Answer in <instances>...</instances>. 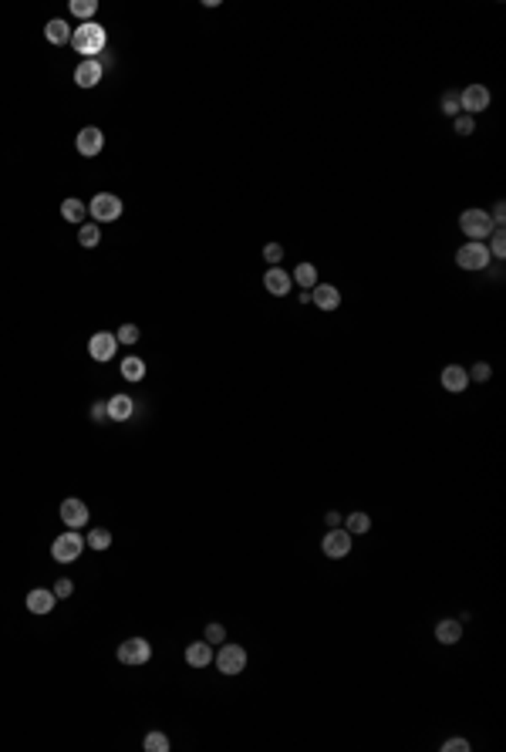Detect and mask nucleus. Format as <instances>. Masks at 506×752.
<instances>
[{"label": "nucleus", "mask_w": 506, "mask_h": 752, "mask_svg": "<svg viewBox=\"0 0 506 752\" xmlns=\"http://www.w3.org/2000/svg\"><path fill=\"white\" fill-rule=\"evenodd\" d=\"M98 81H101V64L98 61H88V58H85V61L74 68V85H78V88H95Z\"/></svg>", "instance_id": "14"}, {"label": "nucleus", "mask_w": 506, "mask_h": 752, "mask_svg": "<svg viewBox=\"0 0 506 752\" xmlns=\"http://www.w3.org/2000/svg\"><path fill=\"white\" fill-rule=\"evenodd\" d=\"M95 10H98L95 0H71V14L74 17H92Z\"/></svg>", "instance_id": "29"}, {"label": "nucleus", "mask_w": 506, "mask_h": 752, "mask_svg": "<svg viewBox=\"0 0 506 752\" xmlns=\"http://www.w3.org/2000/svg\"><path fill=\"white\" fill-rule=\"evenodd\" d=\"M71 591H74V584H71V580H68V577H64V580H58V584H54V597H58V600H61V597H71Z\"/></svg>", "instance_id": "36"}, {"label": "nucleus", "mask_w": 506, "mask_h": 752, "mask_svg": "<svg viewBox=\"0 0 506 752\" xmlns=\"http://www.w3.org/2000/svg\"><path fill=\"white\" fill-rule=\"evenodd\" d=\"M311 301H314L321 311H334L338 304H341V294H338V287H331V283H321L311 290Z\"/></svg>", "instance_id": "15"}, {"label": "nucleus", "mask_w": 506, "mask_h": 752, "mask_svg": "<svg viewBox=\"0 0 506 752\" xmlns=\"http://www.w3.org/2000/svg\"><path fill=\"white\" fill-rule=\"evenodd\" d=\"M459 108H463V105H459V94L456 92H449L443 98V112L445 115H452V119H456V115H459Z\"/></svg>", "instance_id": "32"}, {"label": "nucleus", "mask_w": 506, "mask_h": 752, "mask_svg": "<svg viewBox=\"0 0 506 752\" xmlns=\"http://www.w3.org/2000/svg\"><path fill=\"white\" fill-rule=\"evenodd\" d=\"M216 668H220L223 675H240V671L247 668V651H243L240 644H226V648H220V655H216Z\"/></svg>", "instance_id": "8"}, {"label": "nucleus", "mask_w": 506, "mask_h": 752, "mask_svg": "<svg viewBox=\"0 0 506 752\" xmlns=\"http://www.w3.org/2000/svg\"><path fill=\"white\" fill-rule=\"evenodd\" d=\"M85 543H88L92 550H108V547H112V533L108 530H92Z\"/></svg>", "instance_id": "28"}, {"label": "nucleus", "mask_w": 506, "mask_h": 752, "mask_svg": "<svg viewBox=\"0 0 506 752\" xmlns=\"http://www.w3.org/2000/svg\"><path fill=\"white\" fill-rule=\"evenodd\" d=\"M321 550H324L327 557H334V560L348 557L351 553V533L341 530V527H331V530L324 533V540H321Z\"/></svg>", "instance_id": "6"}, {"label": "nucleus", "mask_w": 506, "mask_h": 752, "mask_svg": "<svg viewBox=\"0 0 506 752\" xmlns=\"http://www.w3.org/2000/svg\"><path fill=\"white\" fill-rule=\"evenodd\" d=\"M81 550H85V540H81V533H64L54 540V547H51V557L58 560V564H74L78 557H81Z\"/></svg>", "instance_id": "3"}, {"label": "nucleus", "mask_w": 506, "mask_h": 752, "mask_svg": "<svg viewBox=\"0 0 506 752\" xmlns=\"http://www.w3.org/2000/svg\"><path fill=\"white\" fill-rule=\"evenodd\" d=\"M54 591H44V587H37V591H31L28 594V611L31 614H48V611H54Z\"/></svg>", "instance_id": "16"}, {"label": "nucleus", "mask_w": 506, "mask_h": 752, "mask_svg": "<svg viewBox=\"0 0 506 752\" xmlns=\"http://www.w3.org/2000/svg\"><path fill=\"white\" fill-rule=\"evenodd\" d=\"M98 240H101V233H98L95 223H81V230H78V243H81L85 250H92V247H98Z\"/></svg>", "instance_id": "25"}, {"label": "nucleus", "mask_w": 506, "mask_h": 752, "mask_svg": "<svg viewBox=\"0 0 506 752\" xmlns=\"http://www.w3.org/2000/svg\"><path fill=\"white\" fill-rule=\"evenodd\" d=\"M105 28L101 24H92V21H85L81 28H74L71 31V48L78 51V54H88V61H92V54H101L105 51Z\"/></svg>", "instance_id": "1"}, {"label": "nucleus", "mask_w": 506, "mask_h": 752, "mask_svg": "<svg viewBox=\"0 0 506 752\" xmlns=\"http://www.w3.org/2000/svg\"><path fill=\"white\" fill-rule=\"evenodd\" d=\"M74 145H78V152H81V156H98V152H101V145H105V139H101V132H98L95 125H88V128H81V132H78Z\"/></svg>", "instance_id": "12"}, {"label": "nucleus", "mask_w": 506, "mask_h": 752, "mask_svg": "<svg viewBox=\"0 0 506 752\" xmlns=\"http://www.w3.org/2000/svg\"><path fill=\"white\" fill-rule=\"evenodd\" d=\"M489 375H493V372H489V365H476L469 381H489Z\"/></svg>", "instance_id": "37"}, {"label": "nucleus", "mask_w": 506, "mask_h": 752, "mask_svg": "<svg viewBox=\"0 0 506 752\" xmlns=\"http://www.w3.org/2000/svg\"><path fill=\"white\" fill-rule=\"evenodd\" d=\"M44 37H48L51 44H68V41H71V28H68L64 21H48Z\"/></svg>", "instance_id": "22"}, {"label": "nucleus", "mask_w": 506, "mask_h": 752, "mask_svg": "<svg viewBox=\"0 0 506 752\" xmlns=\"http://www.w3.org/2000/svg\"><path fill=\"white\" fill-rule=\"evenodd\" d=\"M88 213H92L98 223H115L122 216V199H119V196H108V192H98L95 199L88 203Z\"/></svg>", "instance_id": "4"}, {"label": "nucleus", "mask_w": 506, "mask_h": 752, "mask_svg": "<svg viewBox=\"0 0 506 752\" xmlns=\"http://www.w3.org/2000/svg\"><path fill=\"white\" fill-rule=\"evenodd\" d=\"M223 638H226L223 624H210V627H206V641H210V644H220Z\"/></svg>", "instance_id": "35"}, {"label": "nucleus", "mask_w": 506, "mask_h": 752, "mask_svg": "<svg viewBox=\"0 0 506 752\" xmlns=\"http://www.w3.org/2000/svg\"><path fill=\"white\" fill-rule=\"evenodd\" d=\"M186 661H190L192 668H206V664L213 661V648H210V641H192L190 648H186Z\"/></svg>", "instance_id": "18"}, {"label": "nucleus", "mask_w": 506, "mask_h": 752, "mask_svg": "<svg viewBox=\"0 0 506 752\" xmlns=\"http://www.w3.org/2000/svg\"><path fill=\"white\" fill-rule=\"evenodd\" d=\"M132 411H135V402H132L128 395H112V398H108V418L125 422V418H132Z\"/></svg>", "instance_id": "19"}, {"label": "nucleus", "mask_w": 506, "mask_h": 752, "mask_svg": "<svg viewBox=\"0 0 506 752\" xmlns=\"http://www.w3.org/2000/svg\"><path fill=\"white\" fill-rule=\"evenodd\" d=\"M115 347H119V338H115V334L98 331V334H92V341H88V354H92L95 361H112V358H115Z\"/></svg>", "instance_id": "9"}, {"label": "nucleus", "mask_w": 506, "mask_h": 752, "mask_svg": "<svg viewBox=\"0 0 506 752\" xmlns=\"http://www.w3.org/2000/svg\"><path fill=\"white\" fill-rule=\"evenodd\" d=\"M263 287H267L274 297H287V294H290V287H294V281H290V274H287V270L270 267V270L263 274Z\"/></svg>", "instance_id": "13"}, {"label": "nucleus", "mask_w": 506, "mask_h": 752, "mask_svg": "<svg viewBox=\"0 0 506 752\" xmlns=\"http://www.w3.org/2000/svg\"><path fill=\"white\" fill-rule=\"evenodd\" d=\"M327 527H341V513H327Z\"/></svg>", "instance_id": "40"}, {"label": "nucleus", "mask_w": 506, "mask_h": 752, "mask_svg": "<svg viewBox=\"0 0 506 752\" xmlns=\"http://www.w3.org/2000/svg\"><path fill=\"white\" fill-rule=\"evenodd\" d=\"M281 256H284V247H281V243H267V247H263V260H267L270 267H274Z\"/></svg>", "instance_id": "33"}, {"label": "nucleus", "mask_w": 506, "mask_h": 752, "mask_svg": "<svg viewBox=\"0 0 506 752\" xmlns=\"http://www.w3.org/2000/svg\"><path fill=\"white\" fill-rule=\"evenodd\" d=\"M61 216L68 223H78V226H81V223H85V216H88V206H85L81 199H64V203H61Z\"/></svg>", "instance_id": "21"}, {"label": "nucleus", "mask_w": 506, "mask_h": 752, "mask_svg": "<svg viewBox=\"0 0 506 752\" xmlns=\"http://www.w3.org/2000/svg\"><path fill=\"white\" fill-rule=\"evenodd\" d=\"M152 655V648H149V641L145 638H128L119 644V661L122 664H145Z\"/></svg>", "instance_id": "7"}, {"label": "nucleus", "mask_w": 506, "mask_h": 752, "mask_svg": "<svg viewBox=\"0 0 506 752\" xmlns=\"http://www.w3.org/2000/svg\"><path fill=\"white\" fill-rule=\"evenodd\" d=\"M459 105H463V112H466V115L486 112V108H489V92H486L483 85H469L466 92L459 94Z\"/></svg>", "instance_id": "10"}, {"label": "nucleus", "mask_w": 506, "mask_h": 752, "mask_svg": "<svg viewBox=\"0 0 506 752\" xmlns=\"http://www.w3.org/2000/svg\"><path fill=\"white\" fill-rule=\"evenodd\" d=\"M115 338H119L122 345H135V341H139V327H135V324H122Z\"/></svg>", "instance_id": "31"}, {"label": "nucleus", "mask_w": 506, "mask_h": 752, "mask_svg": "<svg viewBox=\"0 0 506 752\" xmlns=\"http://www.w3.org/2000/svg\"><path fill=\"white\" fill-rule=\"evenodd\" d=\"M122 378L125 381H142L145 378V361L142 358H125L122 361Z\"/></svg>", "instance_id": "23"}, {"label": "nucleus", "mask_w": 506, "mask_h": 752, "mask_svg": "<svg viewBox=\"0 0 506 752\" xmlns=\"http://www.w3.org/2000/svg\"><path fill=\"white\" fill-rule=\"evenodd\" d=\"M456 263H459L463 270H486V267H489V250H486V243H466V247H459Z\"/></svg>", "instance_id": "5"}, {"label": "nucleus", "mask_w": 506, "mask_h": 752, "mask_svg": "<svg viewBox=\"0 0 506 752\" xmlns=\"http://www.w3.org/2000/svg\"><path fill=\"white\" fill-rule=\"evenodd\" d=\"M145 749L149 752H165L169 749V739H165L162 732H149V735H145Z\"/></svg>", "instance_id": "30"}, {"label": "nucleus", "mask_w": 506, "mask_h": 752, "mask_svg": "<svg viewBox=\"0 0 506 752\" xmlns=\"http://www.w3.org/2000/svg\"><path fill=\"white\" fill-rule=\"evenodd\" d=\"M459 226H463V233H466L469 240H486V236L493 233L496 223L489 220L486 210H466V213L459 216Z\"/></svg>", "instance_id": "2"}, {"label": "nucleus", "mask_w": 506, "mask_h": 752, "mask_svg": "<svg viewBox=\"0 0 506 752\" xmlns=\"http://www.w3.org/2000/svg\"><path fill=\"white\" fill-rule=\"evenodd\" d=\"M345 530L354 536V533H368L372 530V520H368V513H351L348 520H345Z\"/></svg>", "instance_id": "26"}, {"label": "nucleus", "mask_w": 506, "mask_h": 752, "mask_svg": "<svg viewBox=\"0 0 506 752\" xmlns=\"http://www.w3.org/2000/svg\"><path fill=\"white\" fill-rule=\"evenodd\" d=\"M469 385V372L466 368H459V365H449L443 372V388L445 392H463Z\"/></svg>", "instance_id": "17"}, {"label": "nucleus", "mask_w": 506, "mask_h": 752, "mask_svg": "<svg viewBox=\"0 0 506 752\" xmlns=\"http://www.w3.org/2000/svg\"><path fill=\"white\" fill-rule=\"evenodd\" d=\"M61 520H64V527H71V530L85 527V523H88V506H85L81 500H64L61 502Z\"/></svg>", "instance_id": "11"}, {"label": "nucleus", "mask_w": 506, "mask_h": 752, "mask_svg": "<svg viewBox=\"0 0 506 752\" xmlns=\"http://www.w3.org/2000/svg\"><path fill=\"white\" fill-rule=\"evenodd\" d=\"M290 281H297V287H314L317 283V270H314V263H297V270H294V277Z\"/></svg>", "instance_id": "24"}, {"label": "nucleus", "mask_w": 506, "mask_h": 752, "mask_svg": "<svg viewBox=\"0 0 506 752\" xmlns=\"http://www.w3.org/2000/svg\"><path fill=\"white\" fill-rule=\"evenodd\" d=\"M473 115H456V135H473Z\"/></svg>", "instance_id": "34"}, {"label": "nucleus", "mask_w": 506, "mask_h": 752, "mask_svg": "<svg viewBox=\"0 0 506 752\" xmlns=\"http://www.w3.org/2000/svg\"><path fill=\"white\" fill-rule=\"evenodd\" d=\"M489 256H503L506 253V233H503V226H493V233H489Z\"/></svg>", "instance_id": "27"}, {"label": "nucleus", "mask_w": 506, "mask_h": 752, "mask_svg": "<svg viewBox=\"0 0 506 752\" xmlns=\"http://www.w3.org/2000/svg\"><path fill=\"white\" fill-rule=\"evenodd\" d=\"M92 415H95L98 422H101V418H108V402H95V408H92Z\"/></svg>", "instance_id": "39"}, {"label": "nucleus", "mask_w": 506, "mask_h": 752, "mask_svg": "<svg viewBox=\"0 0 506 752\" xmlns=\"http://www.w3.org/2000/svg\"><path fill=\"white\" fill-rule=\"evenodd\" d=\"M436 638L443 641V644H456L459 638H463V621H456V618H445L436 624Z\"/></svg>", "instance_id": "20"}, {"label": "nucleus", "mask_w": 506, "mask_h": 752, "mask_svg": "<svg viewBox=\"0 0 506 752\" xmlns=\"http://www.w3.org/2000/svg\"><path fill=\"white\" fill-rule=\"evenodd\" d=\"M466 749H469L466 739H449V742H445V752H466Z\"/></svg>", "instance_id": "38"}]
</instances>
